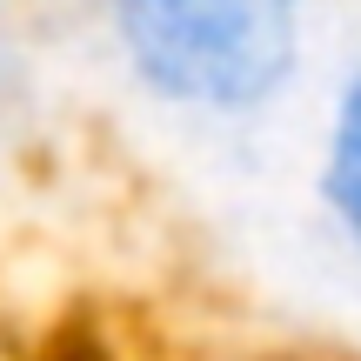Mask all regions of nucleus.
Wrapping results in <instances>:
<instances>
[{"label":"nucleus","instance_id":"nucleus-2","mask_svg":"<svg viewBox=\"0 0 361 361\" xmlns=\"http://www.w3.org/2000/svg\"><path fill=\"white\" fill-rule=\"evenodd\" d=\"M322 207L335 221V234L361 255V61L341 74L335 101H328V128H322Z\"/></svg>","mask_w":361,"mask_h":361},{"label":"nucleus","instance_id":"nucleus-1","mask_svg":"<svg viewBox=\"0 0 361 361\" xmlns=\"http://www.w3.org/2000/svg\"><path fill=\"white\" fill-rule=\"evenodd\" d=\"M128 80L180 114H268L301 74L308 0H101Z\"/></svg>","mask_w":361,"mask_h":361}]
</instances>
